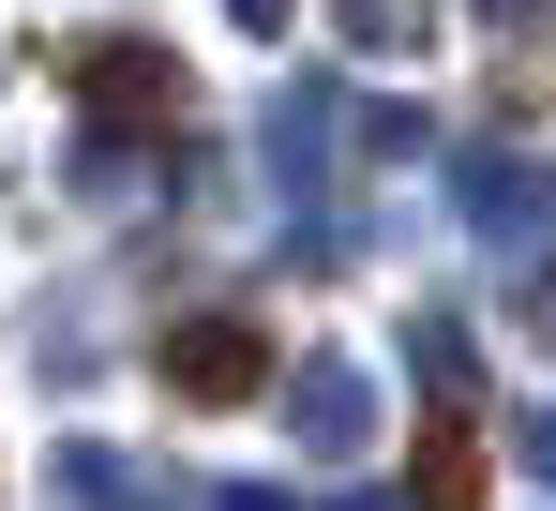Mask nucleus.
<instances>
[{
	"mask_svg": "<svg viewBox=\"0 0 556 511\" xmlns=\"http://www.w3.org/2000/svg\"><path fill=\"white\" fill-rule=\"evenodd\" d=\"M166 391L256 407V391H271V332H256V316H181V332H166Z\"/></svg>",
	"mask_w": 556,
	"mask_h": 511,
	"instance_id": "f03ea898",
	"label": "nucleus"
},
{
	"mask_svg": "<svg viewBox=\"0 0 556 511\" xmlns=\"http://www.w3.org/2000/svg\"><path fill=\"white\" fill-rule=\"evenodd\" d=\"M421 511H481V436L466 422H421Z\"/></svg>",
	"mask_w": 556,
	"mask_h": 511,
	"instance_id": "7ed1b4c3",
	"label": "nucleus"
},
{
	"mask_svg": "<svg viewBox=\"0 0 556 511\" xmlns=\"http://www.w3.org/2000/svg\"><path fill=\"white\" fill-rule=\"evenodd\" d=\"M61 76H76V105H91L105 136H166V121H181V76H166L151 46H121V30H105V46H76Z\"/></svg>",
	"mask_w": 556,
	"mask_h": 511,
	"instance_id": "f257e3e1",
	"label": "nucleus"
}]
</instances>
